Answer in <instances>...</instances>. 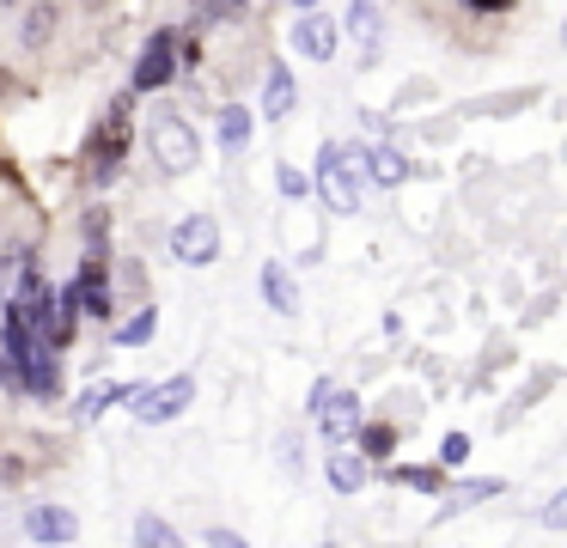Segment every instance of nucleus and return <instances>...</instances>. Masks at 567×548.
Returning <instances> with one entry per match:
<instances>
[{"label":"nucleus","instance_id":"1","mask_svg":"<svg viewBox=\"0 0 567 548\" xmlns=\"http://www.w3.org/2000/svg\"><path fill=\"white\" fill-rule=\"evenodd\" d=\"M311 189L323 195V207H330V214H360L367 177H360V153H354V146L323 141L318 146V177H311Z\"/></svg>","mask_w":567,"mask_h":548},{"label":"nucleus","instance_id":"2","mask_svg":"<svg viewBox=\"0 0 567 548\" xmlns=\"http://www.w3.org/2000/svg\"><path fill=\"white\" fill-rule=\"evenodd\" d=\"M311 426H318V438L323 445H354L360 438V426H367V409H360V396L354 390H342V384H330V378H318L311 384Z\"/></svg>","mask_w":567,"mask_h":548},{"label":"nucleus","instance_id":"3","mask_svg":"<svg viewBox=\"0 0 567 548\" xmlns=\"http://www.w3.org/2000/svg\"><path fill=\"white\" fill-rule=\"evenodd\" d=\"M128 134H135V110H128V92H123V97H111V110H104L99 134H92V146H86V177L99 183V189L116 183V170H123Z\"/></svg>","mask_w":567,"mask_h":548},{"label":"nucleus","instance_id":"4","mask_svg":"<svg viewBox=\"0 0 567 548\" xmlns=\"http://www.w3.org/2000/svg\"><path fill=\"white\" fill-rule=\"evenodd\" d=\"M147 146H153V165H159L165 177H184V170H196V158H202V134L189 128L177 110H159V116H153Z\"/></svg>","mask_w":567,"mask_h":548},{"label":"nucleus","instance_id":"5","mask_svg":"<svg viewBox=\"0 0 567 548\" xmlns=\"http://www.w3.org/2000/svg\"><path fill=\"white\" fill-rule=\"evenodd\" d=\"M196 402V378H165V384H135L128 390V414H135L141 426H165V421H177V414Z\"/></svg>","mask_w":567,"mask_h":548},{"label":"nucleus","instance_id":"6","mask_svg":"<svg viewBox=\"0 0 567 548\" xmlns=\"http://www.w3.org/2000/svg\"><path fill=\"white\" fill-rule=\"evenodd\" d=\"M172 256L184 268H208L214 256H220V219L214 214H189L172 226Z\"/></svg>","mask_w":567,"mask_h":548},{"label":"nucleus","instance_id":"7","mask_svg":"<svg viewBox=\"0 0 567 548\" xmlns=\"http://www.w3.org/2000/svg\"><path fill=\"white\" fill-rule=\"evenodd\" d=\"M177 80V31H153L135 61V92H165Z\"/></svg>","mask_w":567,"mask_h":548},{"label":"nucleus","instance_id":"8","mask_svg":"<svg viewBox=\"0 0 567 548\" xmlns=\"http://www.w3.org/2000/svg\"><path fill=\"white\" fill-rule=\"evenodd\" d=\"M354 153H360V177L379 183V189H403L409 170H415V165H409V153H403V146H391V141H379V146H354Z\"/></svg>","mask_w":567,"mask_h":548},{"label":"nucleus","instance_id":"9","mask_svg":"<svg viewBox=\"0 0 567 548\" xmlns=\"http://www.w3.org/2000/svg\"><path fill=\"white\" fill-rule=\"evenodd\" d=\"M336 43H342V24L330 12H299L293 19V49L306 61H336Z\"/></svg>","mask_w":567,"mask_h":548},{"label":"nucleus","instance_id":"10","mask_svg":"<svg viewBox=\"0 0 567 548\" xmlns=\"http://www.w3.org/2000/svg\"><path fill=\"white\" fill-rule=\"evenodd\" d=\"M25 530H31V542H38V548H68L80 536V518L68 506H31L25 511Z\"/></svg>","mask_w":567,"mask_h":548},{"label":"nucleus","instance_id":"11","mask_svg":"<svg viewBox=\"0 0 567 548\" xmlns=\"http://www.w3.org/2000/svg\"><path fill=\"white\" fill-rule=\"evenodd\" d=\"M342 31L360 43V61H372V55H379V37H384V12H379V0H348Z\"/></svg>","mask_w":567,"mask_h":548},{"label":"nucleus","instance_id":"12","mask_svg":"<svg viewBox=\"0 0 567 548\" xmlns=\"http://www.w3.org/2000/svg\"><path fill=\"white\" fill-rule=\"evenodd\" d=\"M323 475H330V487H336V494H360V487L372 482V463L360 457L354 445H336L330 457H323Z\"/></svg>","mask_w":567,"mask_h":548},{"label":"nucleus","instance_id":"13","mask_svg":"<svg viewBox=\"0 0 567 548\" xmlns=\"http://www.w3.org/2000/svg\"><path fill=\"white\" fill-rule=\"evenodd\" d=\"M293 104H299V92H293V73H287V61H275L269 73H262V116L269 122H287L293 116Z\"/></svg>","mask_w":567,"mask_h":548},{"label":"nucleus","instance_id":"14","mask_svg":"<svg viewBox=\"0 0 567 548\" xmlns=\"http://www.w3.org/2000/svg\"><path fill=\"white\" fill-rule=\"evenodd\" d=\"M74 323H80V280H68L62 292H50V341L55 348L74 341Z\"/></svg>","mask_w":567,"mask_h":548},{"label":"nucleus","instance_id":"15","mask_svg":"<svg viewBox=\"0 0 567 548\" xmlns=\"http://www.w3.org/2000/svg\"><path fill=\"white\" fill-rule=\"evenodd\" d=\"M128 390H135V384H123V378H104V384H92L86 396L74 402V421H80V426H92L104 409H116V402H128Z\"/></svg>","mask_w":567,"mask_h":548},{"label":"nucleus","instance_id":"16","mask_svg":"<svg viewBox=\"0 0 567 548\" xmlns=\"http://www.w3.org/2000/svg\"><path fill=\"white\" fill-rule=\"evenodd\" d=\"M262 299L281 317H299V287H293V275H287V262H262Z\"/></svg>","mask_w":567,"mask_h":548},{"label":"nucleus","instance_id":"17","mask_svg":"<svg viewBox=\"0 0 567 548\" xmlns=\"http://www.w3.org/2000/svg\"><path fill=\"white\" fill-rule=\"evenodd\" d=\"M494 494H506V482H501V475H476V482H457V487H445V511L482 506V499H494Z\"/></svg>","mask_w":567,"mask_h":548},{"label":"nucleus","instance_id":"18","mask_svg":"<svg viewBox=\"0 0 567 548\" xmlns=\"http://www.w3.org/2000/svg\"><path fill=\"white\" fill-rule=\"evenodd\" d=\"M354 451H360L367 463H384V457L396 451V426H391V421H367V426H360V438H354Z\"/></svg>","mask_w":567,"mask_h":548},{"label":"nucleus","instance_id":"19","mask_svg":"<svg viewBox=\"0 0 567 548\" xmlns=\"http://www.w3.org/2000/svg\"><path fill=\"white\" fill-rule=\"evenodd\" d=\"M135 548H189V542L159 518V511H141V518H135Z\"/></svg>","mask_w":567,"mask_h":548},{"label":"nucleus","instance_id":"20","mask_svg":"<svg viewBox=\"0 0 567 548\" xmlns=\"http://www.w3.org/2000/svg\"><path fill=\"white\" fill-rule=\"evenodd\" d=\"M391 482L396 487H415V494H445V469H433V463H396Z\"/></svg>","mask_w":567,"mask_h":548},{"label":"nucleus","instance_id":"21","mask_svg":"<svg viewBox=\"0 0 567 548\" xmlns=\"http://www.w3.org/2000/svg\"><path fill=\"white\" fill-rule=\"evenodd\" d=\"M245 141H250V104H226L220 110V146L226 153H245Z\"/></svg>","mask_w":567,"mask_h":548},{"label":"nucleus","instance_id":"22","mask_svg":"<svg viewBox=\"0 0 567 548\" xmlns=\"http://www.w3.org/2000/svg\"><path fill=\"white\" fill-rule=\"evenodd\" d=\"M153 329H159V311H135L128 317V323H116V341H123V348H141V341H153Z\"/></svg>","mask_w":567,"mask_h":548},{"label":"nucleus","instance_id":"23","mask_svg":"<svg viewBox=\"0 0 567 548\" xmlns=\"http://www.w3.org/2000/svg\"><path fill=\"white\" fill-rule=\"evenodd\" d=\"M537 524H543V530H567V487H555V494L543 499Z\"/></svg>","mask_w":567,"mask_h":548},{"label":"nucleus","instance_id":"24","mask_svg":"<svg viewBox=\"0 0 567 548\" xmlns=\"http://www.w3.org/2000/svg\"><path fill=\"white\" fill-rule=\"evenodd\" d=\"M470 463V433H445V445H440V469H464Z\"/></svg>","mask_w":567,"mask_h":548},{"label":"nucleus","instance_id":"25","mask_svg":"<svg viewBox=\"0 0 567 548\" xmlns=\"http://www.w3.org/2000/svg\"><path fill=\"white\" fill-rule=\"evenodd\" d=\"M50 24H55V7H31V19H25V43L38 49L43 37H50Z\"/></svg>","mask_w":567,"mask_h":548},{"label":"nucleus","instance_id":"26","mask_svg":"<svg viewBox=\"0 0 567 548\" xmlns=\"http://www.w3.org/2000/svg\"><path fill=\"white\" fill-rule=\"evenodd\" d=\"M275 183H281V195H293V201H299V195H306V189H311V183H306V177H299V170H293V165H275Z\"/></svg>","mask_w":567,"mask_h":548},{"label":"nucleus","instance_id":"27","mask_svg":"<svg viewBox=\"0 0 567 548\" xmlns=\"http://www.w3.org/2000/svg\"><path fill=\"white\" fill-rule=\"evenodd\" d=\"M208 548H250L238 530H208Z\"/></svg>","mask_w":567,"mask_h":548},{"label":"nucleus","instance_id":"28","mask_svg":"<svg viewBox=\"0 0 567 548\" xmlns=\"http://www.w3.org/2000/svg\"><path fill=\"white\" fill-rule=\"evenodd\" d=\"M464 7H476V12H506L513 0H464Z\"/></svg>","mask_w":567,"mask_h":548},{"label":"nucleus","instance_id":"29","mask_svg":"<svg viewBox=\"0 0 567 548\" xmlns=\"http://www.w3.org/2000/svg\"><path fill=\"white\" fill-rule=\"evenodd\" d=\"M13 475H19V463H13V457H7V463H0V482H13Z\"/></svg>","mask_w":567,"mask_h":548},{"label":"nucleus","instance_id":"30","mask_svg":"<svg viewBox=\"0 0 567 548\" xmlns=\"http://www.w3.org/2000/svg\"><path fill=\"white\" fill-rule=\"evenodd\" d=\"M293 7H306V12H311V7H318V0H293Z\"/></svg>","mask_w":567,"mask_h":548},{"label":"nucleus","instance_id":"31","mask_svg":"<svg viewBox=\"0 0 567 548\" xmlns=\"http://www.w3.org/2000/svg\"><path fill=\"white\" fill-rule=\"evenodd\" d=\"M0 92H7V73H0Z\"/></svg>","mask_w":567,"mask_h":548},{"label":"nucleus","instance_id":"32","mask_svg":"<svg viewBox=\"0 0 567 548\" xmlns=\"http://www.w3.org/2000/svg\"><path fill=\"white\" fill-rule=\"evenodd\" d=\"M561 43H567V24H561Z\"/></svg>","mask_w":567,"mask_h":548},{"label":"nucleus","instance_id":"33","mask_svg":"<svg viewBox=\"0 0 567 548\" xmlns=\"http://www.w3.org/2000/svg\"><path fill=\"white\" fill-rule=\"evenodd\" d=\"M318 548H336V542H318Z\"/></svg>","mask_w":567,"mask_h":548},{"label":"nucleus","instance_id":"34","mask_svg":"<svg viewBox=\"0 0 567 548\" xmlns=\"http://www.w3.org/2000/svg\"><path fill=\"white\" fill-rule=\"evenodd\" d=\"M0 7H7V0H0Z\"/></svg>","mask_w":567,"mask_h":548}]
</instances>
